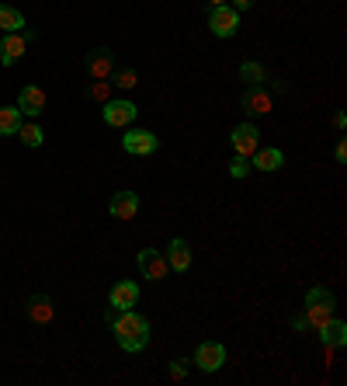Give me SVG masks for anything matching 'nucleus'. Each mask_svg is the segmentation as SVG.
<instances>
[{"label": "nucleus", "mask_w": 347, "mask_h": 386, "mask_svg": "<svg viewBox=\"0 0 347 386\" xmlns=\"http://www.w3.org/2000/svg\"><path fill=\"white\" fill-rule=\"evenodd\" d=\"M0 28L4 32H21L25 28V14L11 4H0Z\"/></svg>", "instance_id": "obj_20"}, {"label": "nucleus", "mask_w": 347, "mask_h": 386, "mask_svg": "<svg viewBox=\"0 0 347 386\" xmlns=\"http://www.w3.org/2000/svg\"><path fill=\"white\" fill-rule=\"evenodd\" d=\"M209 32H212L216 39H233V35L240 32V11H233L229 4L212 7V11H209Z\"/></svg>", "instance_id": "obj_3"}, {"label": "nucleus", "mask_w": 347, "mask_h": 386, "mask_svg": "<svg viewBox=\"0 0 347 386\" xmlns=\"http://www.w3.org/2000/svg\"><path fill=\"white\" fill-rule=\"evenodd\" d=\"M167 373H171L174 383H184V380H188V362H184V358H174L171 365H167Z\"/></svg>", "instance_id": "obj_26"}, {"label": "nucleus", "mask_w": 347, "mask_h": 386, "mask_svg": "<svg viewBox=\"0 0 347 386\" xmlns=\"http://www.w3.org/2000/svg\"><path fill=\"white\" fill-rule=\"evenodd\" d=\"M164 257H167L171 271H177V275H181V271H188V268H191V244H188L184 237H174Z\"/></svg>", "instance_id": "obj_14"}, {"label": "nucleus", "mask_w": 347, "mask_h": 386, "mask_svg": "<svg viewBox=\"0 0 347 386\" xmlns=\"http://www.w3.org/2000/svg\"><path fill=\"white\" fill-rule=\"evenodd\" d=\"M21 56H25V35L21 32H4L0 35V63L14 66Z\"/></svg>", "instance_id": "obj_13"}, {"label": "nucleus", "mask_w": 347, "mask_h": 386, "mask_svg": "<svg viewBox=\"0 0 347 386\" xmlns=\"http://www.w3.org/2000/svg\"><path fill=\"white\" fill-rule=\"evenodd\" d=\"M226 4H229L233 11H240V14H243V11H250V7H254L257 0H226Z\"/></svg>", "instance_id": "obj_29"}, {"label": "nucleus", "mask_w": 347, "mask_h": 386, "mask_svg": "<svg viewBox=\"0 0 347 386\" xmlns=\"http://www.w3.org/2000/svg\"><path fill=\"white\" fill-rule=\"evenodd\" d=\"M250 171H254V168H250V157H240V153H236V157L229 160V174H233V177H247Z\"/></svg>", "instance_id": "obj_25"}, {"label": "nucleus", "mask_w": 347, "mask_h": 386, "mask_svg": "<svg viewBox=\"0 0 347 386\" xmlns=\"http://www.w3.org/2000/svg\"><path fill=\"white\" fill-rule=\"evenodd\" d=\"M135 115H139V108H135L132 101H126V98H111V101H104V112H101L104 126H111V129L132 126Z\"/></svg>", "instance_id": "obj_5"}, {"label": "nucleus", "mask_w": 347, "mask_h": 386, "mask_svg": "<svg viewBox=\"0 0 347 386\" xmlns=\"http://www.w3.org/2000/svg\"><path fill=\"white\" fill-rule=\"evenodd\" d=\"M243 115H250V119L271 115V94L264 90V84H254L243 90Z\"/></svg>", "instance_id": "obj_10"}, {"label": "nucleus", "mask_w": 347, "mask_h": 386, "mask_svg": "<svg viewBox=\"0 0 347 386\" xmlns=\"http://www.w3.org/2000/svg\"><path fill=\"white\" fill-rule=\"evenodd\" d=\"M115 52L108 49V45H97V49H90L84 59V70L90 74V81H108L111 74H115Z\"/></svg>", "instance_id": "obj_4"}, {"label": "nucleus", "mask_w": 347, "mask_h": 386, "mask_svg": "<svg viewBox=\"0 0 347 386\" xmlns=\"http://www.w3.org/2000/svg\"><path fill=\"white\" fill-rule=\"evenodd\" d=\"M108 209H111L115 219H132V216L139 213V195L129 192V188H122V192L111 195V206H108Z\"/></svg>", "instance_id": "obj_15"}, {"label": "nucleus", "mask_w": 347, "mask_h": 386, "mask_svg": "<svg viewBox=\"0 0 347 386\" xmlns=\"http://www.w3.org/2000/svg\"><path fill=\"white\" fill-rule=\"evenodd\" d=\"M334 126H337V129L347 126V115H344V112H337V115H334Z\"/></svg>", "instance_id": "obj_30"}, {"label": "nucleus", "mask_w": 347, "mask_h": 386, "mask_svg": "<svg viewBox=\"0 0 347 386\" xmlns=\"http://www.w3.org/2000/svg\"><path fill=\"white\" fill-rule=\"evenodd\" d=\"M334 160L347 164V139H337V150H334Z\"/></svg>", "instance_id": "obj_28"}, {"label": "nucleus", "mask_w": 347, "mask_h": 386, "mask_svg": "<svg viewBox=\"0 0 347 386\" xmlns=\"http://www.w3.org/2000/svg\"><path fill=\"white\" fill-rule=\"evenodd\" d=\"M135 264H139L142 279H150V282H164V279L171 275V264H167V257L160 255L157 247H142V251H139V257H135Z\"/></svg>", "instance_id": "obj_7"}, {"label": "nucleus", "mask_w": 347, "mask_h": 386, "mask_svg": "<svg viewBox=\"0 0 347 386\" xmlns=\"http://www.w3.org/2000/svg\"><path fill=\"white\" fill-rule=\"evenodd\" d=\"M195 365H198L202 373H219V369L226 365V348L219 341H202L195 348Z\"/></svg>", "instance_id": "obj_8"}, {"label": "nucleus", "mask_w": 347, "mask_h": 386, "mask_svg": "<svg viewBox=\"0 0 347 386\" xmlns=\"http://www.w3.org/2000/svg\"><path fill=\"white\" fill-rule=\"evenodd\" d=\"M281 164H285V157H281V150H274V146H257L254 157H250V168H254V171H264V174H274Z\"/></svg>", "instance_id": "obj_16"}, {"label": "nucleus", "mask_w": 347, "mask_h": 386, "mask_svg": "<svg viewBox=\"0 0 347 386\" xmlns=\"http://www.w3.org/2000/svg\"><path fill=\"white\" fill-rule=\"evenodd\" d=\"M292 331H296V334L309 331V320H305V313H296V317H292Z\"/></svg>", "instance_id": "obj_27"}, {"label": "nucleus", "mask_w": 347, "mask_h": 386, "mask_svg": "<svg viewBox=\"0 0 347 386\" xmlns=\"http://www.w3.org/2000/svg\"><path fill=\"white\" fill-rule=\"evenodd\" d=\"M18 112L21 115H28V119H39L45 112V90L35 84L21 87V94H18Z\"/></svg>", "instance_id": "obj_11"}, {"label": "nucleus", "mask_w": 347, "mask_h": 386, "mask_svg": "<svg viewBox=\"0 0 347 386\" xmlns=\"http://www.w3.org/2000/svg\"><path fill=\"white\" fill-rule=\"evenodd\" d=\"M229 143H233V150L240 153V157H254V150L260 146V132L254 122H240V126L229 132Z\"/></svg>", "instance_id": "obj_9"}, {"label": "nucleus", "mask_w": 347, "mask_h": 386, "mask_svg": "<svg viewBox=\"0 0 347 386\" xmlns=\"http://www.w3.org/2000/svg\"><path fill=\"white\" fill-rule=\"evenodd\" d=\"M52 317H56L52 300L42 296V293H35V296L28 300V320H32V324H52Z\"/></svg>", "instance_id": "obj_18"}, {"label": "nucleus", "mask_w": 347, "mask_h": 386, "mask_svg": "<svg viewBox=\"0 0 347 386\" xmlns=\"http://www.w3.org/2000/svg\"><path fill=\"white\" fill-rule=\"evenodd\" d=\"M104 324L111 327L115 341L122 351H142L150 344V320L135 310H115L111 303L104 306Z\"/></svg>", "instance_id": "obj_1"}, {"label": "nucleus", "mask_w": 347, "mask_h": 386, "mask_svg": "<svg viewBox=\"0 0 347 386\" xmlns=\"http://www.w3.org/2000/svg\"><path fill=\"white\" fill-rule=\"evenodd\" d=\"M108 81H111V87H122V90H132V87L139 84V74H135V70H118V66H115V74H111Z\"/></svg>", "instance_id": "obj_23"}, {"label": "nucleus", "mask_w": 347, "mask_h": 386, "mask_svg": "<svg viewBox=\"0 0 347 386\" xmlns=\"http://www.w3.org/2000/svg\"><path fill=\"white\" fill-rule=\"evenodd\" d=\"M264 66L260 63H254V59H247V63H240V81L247 87H254V84H264Z\"/></svg>", "instance_id": "obj_22"}, {"label": "nucleus", "mask_w": 347, "mask_h": 386, "mask_svg": "<svg viewBox=\"0 0 347 386\" xmlns=\"http://www.w3.org/2000/svg\"><path fill=\"white\" fill-rule=\"evenodd\" d=\"M18 129H21V112H18V105H4V108H0V136H18Z\"/></svg>", "instance_id": "obj_19"}, {"label": "nucleus", "mask_w": 347, "mask_h": 386, "mask_svg": "<svg viewBox=\"0 0 347 386\" xmlns=\"http://www.w3.org/2000/svg\"><path fill=\"white\" fill-rule=\"evenodd\" d=\"M209 4H212V7H222V4H226V0H209Z\"/></svg>", "instance_id": "obj_31"}, {"label": "nucleus", "mask_w": 347, "mask_h": 386, "mask_svg": "<svg viewBox=\"0 0 347 386\" xmlns=\"http://www.w3.org/2000/svg\"><path fill=\"white\" fill-rule=\"evenodd\" d=\"M316 334H319L323 348H341V344H347V324L344 320H337V317H330Z\"/></svg>", "instance_id": "obj_17"}, {"label": "nucleus", "mask_w": 347, "mask_h": 386, "mask_svg": "<svg viewBox=\"0 0 347 386\" xmlns=\"http://www.w3.org/2000/svg\"><path fill=\"white\" fill-rule=\"evenodd\" d=\"M157 146H160V139H157V132H150V129H129V132L122 136V150L132 153V157H153Z\"/></svg>", "instance_id": "obj_6"}, {"label": "nucleus", "mask_w": 347, "mask_h": 386, "mask_svg": "<svg viewBox=\"0 0 347 386\" xmlns=\"http://www.w3.org/2000/svg\"><path fill=\"white\" fill-rule=\"evenodd\" d=\"M87 98H90V101H97V105L111 101V81H94V84L87 87Z\"/></svg>", "instance_id": "obj_24"}, {"label": "nucleus", "mask_w": 347, "mask_h": 386, "mask_svg": "<svg viewBox=\"0 0 347 386\" xmlns=\"http://www.w3.org/2000/svg\"><path fill=\"white\" fill-rule=\"evenodd\" d=\"M18 136H21V143H25V146H32V150H39V146H42V139H45V132H42L39 122H21Z\"/></svg>", "instance_id": "obj_21"}, {"label": "nucleus", "mask_w": 347, "mask_h": 386, "mask_svg": "<svg viewBox=\"0 0 347 386\" xmlns=\"http://www.w3.org/2000/svg\"><path fill=\"white\" fill-rule=\"evenodd\" d=\"M334 310H337V300H334V293L327 289V286H312L309 293H305V320H309V327L312 331H319L330 317H334Z\"/></svg>", "instance_id": "obj_2"}, {"label": "nucleus", "mask_w": 347, "mask_h": 386, "mask_svg": "<svg viewBox=\"0 0 347 386\" xmlns=\"http://www.w3.org/2000/svg\"><path fill=\"white\" fill-rule=\"evenodd\" d=\"M108 303H111L115 310H132V306L139 303V286L129 282V279L115 282V286H111V293H108Z\"/></svg>", "instance_id": "obj_12"}]
</instances>
